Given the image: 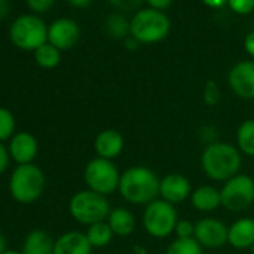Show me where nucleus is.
I'll return each instance as SVG.
<instances>
[{
  "label": "nucleus",
  "instance_id": "1",
  "mask_svg": "<svg viewBox=\"0 0 254 254\" xmlns=\"http://www.w3.org/2000/svg\"><path fill=\"white\" fill-rule=\"evenodd\" d=\"M118 191L133 205H148L160 196V178L147 166H132L121 174Z\"/></svg>",
  "mask_w": 254,
  "mask_h": 254
},
{
  "label": "nucleus",
  "instance_id": "2",
  "mask_svg": "<svg viewBox=\"0 0 254 254\" xmlns=\"http://www.w3.org/2000/svg\"><path fill=\"white\" fill-rule=\"evenodd\" d=\"M200 166L208 178L226 183L239 174L242 166L241 151L235 145L217 141L205 147L200 156Z\"/></svg>",
  "mask_w": 254,
  "mask_h": 254
},
{
  "label": "nucleus",
  "instance_id": "3",
  "mask_svg": "<svg viewBox=\"0 0 254 254\" xmlns=\"http://www.w3.org/2000/svg\"><path fill=\"white\" fill-rule=\"evenodd\" d=\"M47 178L44 171L35 165H18L9 177V193L12 199L21 205L36 202L45 191Z\"/></svg>",
  "mask_w": 254,
  "mask_h": 254
},
{
  "label": "nucleus",
  "instance_id": "4",
  "mask_svg": "<svg viewBox=\"0 0 254 254\" xmlns=\"http://www.w3.org/2000/svg\"><path fill=\"white\" fill-rule=\"evenodd\" d=\"M111 203L106 196L91 190L76 191L69 200L70 217L84 226H91L99 221H106L111 212Z\"/></svg>",
  "mask_w": 254,
  "mask_h": 254
},
{
  "label": "nucleus",
  "instance_id": "5",
  "mask_svg": "<svg viewBox=\"0 0 254 254\" xmlns=\"http://www.w3.org/2000/svg\"><path fill=\"white\" fill-rule=\"evenodd\" d=\"M11 42L23 51H36L48 42V26L36 14L17 17L9 27Z\"/></svg>",
  "mask_w": 254,
  "mask_h": 254
},
{
  "label": "nucleus",
  "instance_id": "6",
  "mask_svg": "<svg viewBox=\"0 0 254 254\" xmlns=\"http://www.w3.org/2000/svg\"><path fill=\"white\" fill-rule=\"evenodd\" d=\"M171 30V21L162 11L147 8L135 14L130 21V35L139 44H156L163 41Z\"/></svg>",
  "mask_w": 254,
  "mask_h": 254
},
{
  "label": "nucleus",
  "instance_id": "7",
  "mask_svg": "<svg viewBox=\"0 0 254 254\" xmlns=\"http://www.w3.org/2000/svg\"><path fill=\"white\" fill-rule=\"evenodd\" d=\"M121 174L112 160L102 157L91 159L84 169V181L88 190L103 196H109L118 190Z\"/></svg>",
  "mask_w": 254,
  "mask_h": 254
},
{
  "label": "nucleus",
  "instance_id": "8",
  "mask_svg": "<svg viewBox=\"0 0 254 254\" xmlns=\"http://www.w3.org/2000/svg\"><path fill=\"white\" fill-rule=\"evenodd\" d=\"M178 223V212L175 205L156 199L145 206L142 215V224L148 235L153 238H168L175 232V226Z\"/></svg>",
  "mask_w": 254,
  "mask_h": 254
},
{
  "label": "nucleus",
  "instance_id": "9",
  "mask_svg": "<svg viewBox=\"0 0 254 254\" xmlns=\"http://www.w3.org/2000/svg\"><path fill=\"white\" fill-rule=\"evenodd\" d=\"M220 194L221 206L230 212H242L254 203V178L238 174L223 184Z\"/></svg>",
  "mask_w": 254,
  "mask_h": 254
},
{
  "label": "nucleus",
  "instance_id": "10",
  "mask_svg": "<svg viewBox=\"0 0 254 254\" xmlns=\"http://www.w3.org/2000/svg\"><path fill=\"white\" fill-rule=\"evenodd\" d=\"M194 239L205 248H220L229 242V227L217 218H202L194 224Z\"/></svg>",
  "mask_w": 254,
  "mask_h": 254
},
{
  "label": "nucleus",
  "instance_id": "11",
  "mask_svg": "<svg viewBox=\"0 0 254 254\" xmlns=\"http://www.w3.org/2000/svg\"><path fill=\"white\" fill-rule=\"evenodd\" d=\"M8 153L12 162L18 165H30L39 153V142L30 132H17L8 141Z\"/></svg>",
  "mask_w": 254,
  "mask_h": 254
},
{
  "label": "nucleus",
  "instance_id": "12",
  "mask_svg": "<svg viewBox=\"0 0 254 254\" xmlns=\"http://www.w3.org/2000/svg\"><path fill=\"white\" fill-rule=\"evenodd\" d=\"M232 91L247 100L254 99V62H239L236 63L227 76Z\"/></svg>",
  "mask_w": 254,
  "mask_h": 254
},
{
  "label": "nucleus",
  "instance_id": "13",
  "mask_svg": "<svg viewBox=\"0 0 254 254\" xmlns=\"http://www.w3.org/2000/svg\"><path fill=\"white\" fill-rule=\"evenodd\" d=\"M79 39V27L70 18H59L48 26V42L64 51L75 47Z\"/></svg>",
  "mask_w": 254,
  "mask_h": 254
},
{
  "label": "nucleus",
  "instance_id": "14",
  "mask_svg": "<svg viewBox=\"0 0 254 254\" xmlns=\"http://www.w3.org/2000/svg\"><path fill=\"white\" fill-rule=\"evenodd\" d=\"M160 196L172 205L181 203L191 196V184L184 175L169 174L160 180Z\"/></svg>",
  "mask_w": 254,
  "mask_h": 254
},
{
  "label": "nucleus",
  "instance_id": "15",
  "mask_svg": "<svg viewBox=\"0 0 254 254\" xmlns=\"http://www.w3.org/2000/svg\"><path fill=\"white\" fill-rule=\"evenodd\" d=\"M123 148H124V138L115 129H105L94 139V151L97 157L106 160H112L118 157Z\"/></svg>",
  "mask_w": 254,
  "mask_h": 254
},
{
  "label": "nucleus",
  "instance_id": "16",
  "mask_svg": "<svg viewBox=\"0 0 254 254\" xmlns=\"http://www.w3.org/2000/svg\"><path fill=\"white\" fill-rule=\"evenodd\" d=\"M91 250L85 233L78 230L66 232L54 242V254H91Z\"/></svg>",
  "mask_w": 254,
  "mask_h": 254
},
{
  "label": "nucleus",
  "instance_id": "17",
  "mask_svg": "<svg viewBox=\"0 0 254 254\" xmlns=\"http://www.w3.org/2000/svg\"><path fill=\"white\" fill-rule=\"evenodd\" d=\"M236 250L251 248L254 244V220L239 218L229 226V242Z\"/></svg>",
  "mask_w": 254,
  "mask_h": 254
},
{
  "label": "nucleus",
  "instance_id": "18",
  "mask_svg": "<svg viewBox=\"0 0 254 254\" xmlns=\"http://www.w3.org/2000/svg\"><path fill=\"white\" fill-rule=\"evenodd\" d=\"M56 239L42 229H33L29 232L23 241L21 253L23 254H54Z\"/></svg>",
  "mask_w": 254,
  "mask_h": 254
},
{
  "label": "nucleus",
  "instance_id": "19",
  "mask_svg": "<svg viewBox=\"0 0 254 254\" xmlns=\"http://www.w3.org/2000/svg\"><path fill=\"white\" fill-rule=\"evenodd\" d=\"M191 205L200 212H211L221 206L220 190L214 186H200L191 191Z\"/></svg>",
  "mask_w": 254,
  "mask_h": 254
},
{
  "label": "nucleus",
  "instance_id": "20",
  "mask_svg": "<svg viewBox=\"0 0 254 254\" xmlns=\"http://www.w3.org/2000/svg\"><path fill=\"white\" fill-rule=\"evenodd\" d=\"M111 230L117 236H129L135 230V217L127 208H114L109 212V217L106 218Z\"/></svg>",
  "mask_w": 254,
  "mask_h": 254
},
{
  "label": "nucleus",
  "instance_id": "21",
  "mask_svg": "<svg viewBox=\"0 0 254 254\" xmlns=\"http://www.w3.org/2000/svg\"><path fill=\"white\" fill-rule=\"evenodd\" d=\"M236 147L242 154L254 157V120H245L238 127Z\"/></svg>",
  "mask_w": 254,
  "mask_h": 254
},
{
  "label": "nucleus",
  "instance_id": "22",
  "mask_svg": "<svg viewBox=\"0 0 254 254\" xmlns=\"http://www.w3.org/2000/svg\"><path fill=\"white\" fill-rule=\"evenodd\" d=\"M85 236L93 248H102L111 244L114 238V232L111 230L108 221H99V223L88 226Z\"/></svg>",
  "mask_w": 254,
  "mask_h": 254
},
{
  "label": "nucleus",
  "instance_id": "23",
  "mask_svg": "<svg viewBox=\"0 0 254 254\" xmlns=\"http://www.w3.org/2000/svg\"><path fill=\"white\" fill-rule=\"evenodd\" d=\"M33 56H35L36 64L39 67H42V69H54V67L59 66L60 60H62V51L57 50L50 42H47L42 47H39L33 53Z\"/></svg>",
  "mask_w": 254,
  "mask_h": 254
},
{
  "label": "nucleus",
  "instance_id": "24",
  "mask_svg": "<svg viewBox=\"0 0 254 254\" xmlns=\"http://www.w3.org/2000/svg\"><path fill=\"white\" fill-rule=\"evenodd\" d=\"M17 133V121L11 109L0 106V142H8Z\"/></svg>",
  "mask_w": 254,
  "mask_h": 254
},
{
  "label": "nucleus",
  "instance_id": "25",
  "mask_svg": "<svg viewBox=\"0 0 254 254\" xmlns=\"http://www.w3.org/2000/svg\"><path fill=\"white\" fill-rule=\"evenodd\" d=\"M166 254H203V247L194 238H177L169 244Z\"/></svg>",
  "mask_w": 254,
  "mask_h": 254
},
{
  "label": "nucleus",
  "instance_id": "26",
  "mask_svg": "<svg viewBox=\"0 0 254 254\" xmlns=\"http://www.w3.org/2000/svg\"><path fill=\"white\" fill-rule=\"evenodd\" d=\"M106 30L112 38H126L127 33H130V23L120 14H112L106 20Z\"/></svg>",
  "mask_w": 254,
  "mask_h": 254
},
{
  "label": "nucleus",
  "instance_id": "27",
  "mask_svg": "<svg viewBox=\"0 0 254 254\" xmlns=\"http://www.w3.org/2000/svg\"><path fill=\"white\" fill-rule=\"evenodd\" d=\"M203 100L209 106L218 103V100H220V88H218V85L214 81H208L205 84V88H203Z\"/></svg>",
  "mask_w": 254,
  "mask_h": 254
},
{
  "label": "nucleus",
  "instance_id": "28",
  "mask_svg": "<svg viewBox=\"0 0 254 254\" xmlns=\"http://www.w3.org/2000/svg\"><path fill=\"white\" fill-rule=\"evenodd\" d=\"M229 8L239 15H247L254 9V0H229Z\"/></svg>",
  "mask_w": 254,
  "mask_h": 254
},
{
  "label": "nucleus",
  "instance_id": "29",
  "mask_svg": "<svg viewBox=\"0 0 254 254\" xmlns=\"http://www.w3.org/2000/svg\"><path fill=\"white\" fill-rule=\"evenodd\" d=\"M175 233H177V238H181V239L194 238V224L190 220H178L175 226Z\"/></svg>",
  "mask_w": 254,
  "mask_h": 254
},
{
  "label": "nucleus",
  "instance_id": "30",
  "mask_svg": "<svg viewBox=\"0 0 254 254\" xmlns=\"http://www.w3.org/2000/svg\"><path fill=\"white\" fill-rule=\"evenodd\" d=\"M26 3L35 14H44L54 6L56 0H26Z\"/></svg>",
  "mask_w": 254,
  "mask_h": 254
},
{
  "label": "nucleus",
  "instance_id": "31",
  "mask_svg": "<svg viewBox=\"0 0 254 254\" xmlns=\"http://www.w3.org/2000/svg\"><path fill=\"white\" fill-rule=\"evenodd\" d=\"M108 2L121 11H132V9H136L138 6H141L142 2H145V0H108Z\"/></svg>",
  "mask_w": 254,
  "mask_h": 254
},
{
  "label": "nucleus",
  "instance_id": "32",
  "mask_svg": "<svg viewBox=\"0 0 254 254\" xmlns=\"http://www.w3.org/2000/svg\"><path fill=\"white\" fill-rule=\"evenodd\" d=\"M9 163H11V157L8 153V147L0 142V175H3L8 171Z\"/></svg>",
  "mask_w": 254,
  "mask_h": 254
},
{
  "label": "nucleus",
  "instance_id": "33",
  "mask_svg": "<svg viewBox=\"0 0 254 254\" xmlns=\"http://www.w3.org/2000/svg\"><path fill=\"white\" fill-rule=\"evenodd\" d=\"M147 2L153 9L157 11H165L172 5V0H147Z\"/></svg>",
  "mask_w": 254,
  "mask_h": 254
},
{
  "label": "nucleus",
  "instance_id": "34",
  "mask_svg": "<svg viewBox=\"0 0 254 254\" xmlns=\"http://www.w3.org/2000/svg\"><path fill=\"white\" fill-rule=\"evenodd\" d=\"M244 47H245V51L254 59V30L247 35L245 42H244Z\"/></svg>",
  "mask_w": 254,
  "mask_h": 254
},
{
  "label": "nucleus",
  "instance_id": "35",
  "mask_svg": "<svg viewBox=\"0 0 254 254\" xmlns=\"http://www.w3.org/2000/svg\"><path fill=\"white\" fill-rule=\"evenodd\" d=\"M11 12V2L9 0H0V20H3Z\"/></svg>",
  "mask_w": 254,
  "mask_h": 254
},
{
  "label": "nucleus",
  "instance_id": "36",
  "mask_svg": "<svg viewBox=\"0 0 254 254\" xmlns=\"http://www.w3.org/2000/svg\"><path fill=\"white\" fill-rule=\"evenodd\" d=\"M202 2L209 8H223L224 5H227L229 0H202Z\"/></svg>",
  "mask_w": 254,
  "mask_h": 254
},
{
  "label": "nucleus",
  "instance_id": "37",
  "mask_svg": "<svg viewBox=\"0 0 254 254\" xmlns=\"http://www.w3.org/2000/svg\"><path fill=\"white\" fill-rule=\"evenodd\" d=\"M67 2L75 8H85L93 2V0H67Z\"/></svg>",
  "mask_w": 254,
  "mask_h": 254
},
{
  "label": "nucleus",
  "instance_id": "38",
  "mask_svg": "<svg viewBox=\"0 0 254 254\" xmlns=\"http://www.w3.org/2000/svg\"><path fill=\"white\" fill-rule=\"evenodd\" d=\"M8 250V244H6V238L3 233H0V254L5 253Z\"/></svg>",
  "mask_w": 254,
  "mask_h": 254
},
{
  "label": "nucleus",
  "instance_id": "39",
  "mask_svg": "<svg viewBox=\"0 0 254 254\" xmlns=\"http://www.w3.org/2000/svg\"><path fill=\"white\" fill-rule=\"evenodd\" d=\"M2 254H23L21 251H18V250H12V248H8L5 253H2Z\"/></svg>",
  "mask_w": 254,
  "mask_h": 254
},
{
  "label": "nucleus",
  "instance_id": "40",
  "mask_svg": "<svg viewBox=\"0 0 254 254\" xmlns=\"http://www.w3.org/2000/svg\"><path fill=\"white\" fill-rule=\"evenodd\" d=\"M250 250H251V254H254V244H253V247H251Z\"/></svg>",
  "mask_w": 254,
  "mask_h": 254
}]
</instances>
